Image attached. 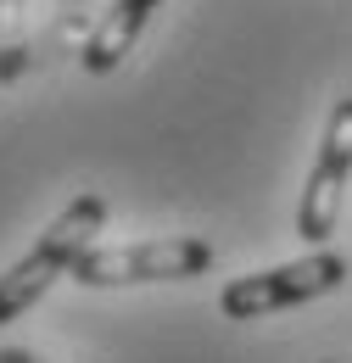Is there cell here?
I'll use <instances>...</instances> for the list:
<instances>
[{"label":"cell","mask_w":352,"mask_h":363,"mask_svg":"<svg viewBox=\"0 0 352 363\" xmlns=\"http://www.w3.org/2000/svg\"><path fill=\"white\" fill-rule=\"evenodd\" d=\"M101 224H106V196H73L56 213V224L0 274V324L23 318L62 274H73V263L89 252V240L101 235Z\"/></svg>","instance_id":"cell-1"},{"label":"cell","mask_w":352,"mask_h":363,"mask_svg":"<svg viewBox=\"0 0 352 363\" xmlns=\"http://www.w3.org/2000/svg\"><path fill=\"white\" fill-rule=\"evenodd\" d=\"M341 285H347V257L330 252V246H313L297 263L229 279L219 291V308H224V318L246 324V318H268V313H285V308H302V302H319V296H330Z\"/></svg>","instance_id":"cell-2"},{"label":"cell","mask_w":352,"mask_h":363,"mask_svg":"<svg viewBox=\"0 0 352 363\" xmlns=\"http://www.w3.org/2000/svg\"><path fill=\"white\" fill-rule=\"evenodd\" d=\"M213 246L196 235H168V240H129V246H89L73 263L79 285H151V279H196L213 269Z\"/></svg>","instance_id":"cell-3"},{"label":"cell","mask_w":352,"mask_h":363,"mask_svg":"<svg viewBox=\"0 0 352 363\" xmlns=\"http://www.w3.org/2000/svg\"><path fill=\"white\" fill-rule=\"evenodd\" d=\"M347 184H352V95H341L330 106L324 140L313 151L308 184H302V201H297V235H302V246H324L336 235Z\"/></svg>","instance_id":"cell-4"},{"label":"cell","mask_w":352,"mask_h":363,"mask_svg":"<svg viewBox=\"0 0 352 363\" xmlns=\"http://www.w3.org/2000/svg\"><path fill=\"white\" fill-rule=\"evenodd\" d=\"M163 0H112V11L101 17V28L84 40V73H112L123 56L134 50V40L145 34V23H151V11H157Z\"/></svg>","instance_id":"cell-5"},{"label":"cell","mask_w":352,"mask_h":363,"mask_svg":"<svg viewBox=\"0 0 352 363\" xmlns=\"http://www.w3.org/2000/svg\"><path fill=\"white\" fill-rule=\"evenodd\" d=\"M0 363H50V358L28 352V347H0Z\"/></svg>","instance_id":"cell-6"}]
</instances>
